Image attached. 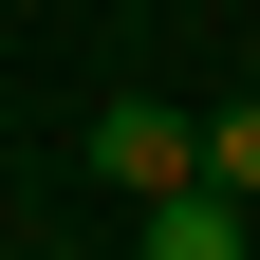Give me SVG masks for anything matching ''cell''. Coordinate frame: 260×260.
Returning <instances> with one entry per match:
<instances>
[{
	"label": "cell",
	"instance_id": "1",
	"mask_svg": "<svg viewBox=\"0 0 260 260\" xmlns=\"http://www.w3.org/2000/svg\"><path fill=\"white\" fill-rule=\"evenodd\" d=\"M93 186H130V205H186V186H205V130H186L168 93H112V112H93Z\"/></svg>",
	"mask_w": 260,
	"mask_h": 260
},
{
	"label": "cell",
	"instance_id": "2",
	"mask_svg": "<svg viewBox=\"0 0 260 260\" xmlns=\"http://www.w3.org/2000/svg\"><path fill=\"white\" fill-rule=\"evenodd\" d=\"M149 260H242V205H223V186H186V205H149Z\"/></svg>",
	"mask_w": 260,
	"mask_h": 260
},
{
	"label": "cell",
	"instance_id": "3",
	"mask_svg": "<svg viewBox=\"0 0 260 260\" xmlns=\"http://www.w3.org/2000/svg\"><path fill=\"white\" fill-rule=\"evenodd\" d=\"M205 186H223V205H260V93H242V112H205Z\"/></svg>",
	"mask_w": 260,
	"mask_h": 260
}]
</instances>
